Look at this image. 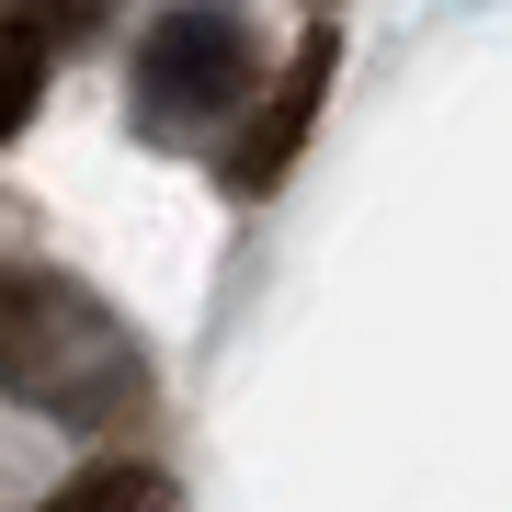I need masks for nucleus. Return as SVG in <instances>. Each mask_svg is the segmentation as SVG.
Listing matches in <instances>:
<instances>
[{"instance_id": "f257e3e1", "label": "nucleus", "mask_w": 512, "mask_h": 512, "mask_svg": "<svg viewBox=\"0 0 512 512\" xmlns=\"http://www.w3.org/2000/svg\"><path fill=\"white\" fill-rule=\"evenodd\" d=\"M0 399L69 421V433H103L148 399V353L126 342V319L103 296H80L69 274H35V262H0Z\"/></svg>"}, {"instance_id": "f03ea898", "label": "nucleus", "mask_w": 512, "mask_h": 512, "mask_svg": "<svg viewBox=\"0 0 512 512\" xmlns=\"http://www.w3.org/2000/svg\"><path fill=\"white\" fill-rule=\"evenodd\" d=\"M239 80H251V46H239L228 12H171L160 35L137 46V103L160 114V126H205Z\"/></svg>"}, {"instance_id": "7ed1b4c3", "label": "nucleus", "mask_w": 512, "mask_h": 512, "mask_svg": "<svg viewBox=\"0 0 512 512\" xmlns=\"http://www.w3.org/2000/svg\"><path fill=\"white\" fill-rule=\"evenodd\" d=\"M319 92H330V35H308V57L274 80V103H262V126L228 148V183L239 194H274L285 183V160L308 148V126H319Z\"/></svg>"}, {"instance_id": "20e7f679", "label": "nucleus", "mask_w": 512, "mask_h": 512, "mask_svg": "<svg viewBox=\"0 0 512 512\" xmlns=\"http://www.w3.org/2000/svg\"><path fill=\"white\" fill-rule=\"evenodd\" d=\"M35 512H160V478L148 467H80L69 490H46Z\"/></svg>"}, {"instance_id": "39448f33", "label": "nucleus", "mask_w": 512, "mask_h": 512, "mask_svg": "<svg viewBox=\"0 0 512 512\" xmlns=\"http://www.w3.org/2000/svg\"><path fill=\"white\" fill-rule=\"evenodd\" d=\"M103 12L114 0H12V23H23V46H80V35H103Z\"/></svg>"}, {"instance_id": "423d86ee", "label": "nucleus", "mask_w": 512, "mask_h": 512, "mask_svg": "<svg viewBox=\"0 0 512 512\" xmlns=\"http://www.w3.org/2000/svg\"><path fill=\"white\" fill-rule=\"evenodd\" d=\"M35 92H46V57H35V46L12 35V46H0V137H12L23 114H35Z\"/></svg>"}]
</instances>
